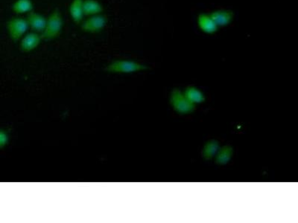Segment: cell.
<instances>
[{
  "mask_svg": "<svg viewBox=\"0 0 298 223\" xmlns=\"http://www.w3.org/2000/svg\"><path fill=\"white\" fill-rule=\"evenodd\" d=\"M63 27V20L59 10L56 9L47 18L45 29L42 32V39L53 40L60 35Z\"/></svg>",
  "mask_w": 298,
  "mask_h": 223,
  "instance_id": "obj_1",
  "label": "cell"
},
{
  "mask_svg": "<svg viewBox=\"0 0 298 223\" xmlns=\"http://www.w3.org/2000/svg\"><path fill=\"white\" fill-rule=\"evenodd\" d=\"M169 102L174 110L181 115L193 113L196 110V105L190 101L184 95V93L178 89H174L170 94Z\"/></svg>",
  "mask_w": 298,
  "mask_h": 223,
  "instance_id": "obj_2",
  "label": "cell"
},
{
  "mask_svg": "<svg viewBox=\"0 0 298 223\" xmlns=\"http://www.w3.org/2000/svg\"><path fill=\"white\" fill-rule=\"evenodd\" d=\"M149 69L146 65L132 60H119L112 62L106 67V71L113 73H132Z\"/></svg>",
  "mask_w": 298,
  "mask_h": 223,
  "instance_id": "obj_3",
  "label": "cell"
},
{
  "mask_svg": "<svg viewBox=\"0 0 298 223\" xmlns=\"http://www.w3.org/2000/svg\"><path fill=\"white\" fill-rule=\"evenodd\" d=\"M29 29L27 20L21 17H14L7 23V29L10 38L14 42L21 40Z\"/></svg>",
  "mask_w": 298,
  "mask_h": 223,
  "instance_id": "obj_4",
  "label": "cell"
},
{
  "mask_svg": "<svg viewBox=\"0 0 298 223\" xmlns=\"http://www.w3.org/2000/svg\"><path fill=\"white\" fill-rule=\"evenodd\" d=\"M107 24V17L98 14V15L91 16L83 22L82 24V29L83 32L88 33H99L106 27Z\"/></svg>",
  "mask_w": 298,
  "mask_h": 223,
  "instance_id": "obj_5",
  "label": "cell"
},
{
  "mask_svg": "<svg viewBox=\"0 0 298 223\" xmlns=\"http://www.w3.org/2000/svg\"><path fill=\"white\" fill-rule=\"evenodd\" d=\"M42 40L41 35L37 32L26 34L20 41V48L24 52L33 51L41 44Z\"/></svg>",
  "mask_w": 298,
  "mask_h": 223,
  "instance_id": "obj_6",
  "label": "cell"
},
{
  "mask_svg": "<svg viewBox=\"0 0 298 223\" xmlns=\"http://www.w3.org/2000/svg\"><path fill=\"white\" fill-rule=\"evenodd\" d=\"M211 17L218 27L228 26L234 20V14L228 10H218L210 14Z\"/></svg>",
  "mask_w": 298,
  "mask_h": 223,
  "instance_id": "obj_7",
  "label": "cell"
},
{
  "mask_svg": "<svg viewBox=\"0 0 298 223\" xmlns=\"http://www.w3.org/2000/svg\"><path fill=\"white\" fill-rule=\"evenodd\" d=\"M198 24L202 32L212 35L218 31V27L211 17L210 14H200L198 17Z\"/></svg>",
  "mask_w": 298,
  "mask_h": 223,
  "instance_id": "obj_8",
  "label": "cell"
},
{
  "mask_svg": "<svg viewBox=\"0 0 298 223\" xmlns=\"http://www.w3.org/2000/svg\"><path fill=\"white\" fill-rule=\"evenodd\" d=\"M29 23V28L35 31V32H41L42 33L45 29L46 25H47V20L44 16L38 13L32 12L29 13L27 19H26Z\"/></svg>",
  "mask_w": 298,
  "mask_h": 223,
  "instance_id": "obj_9",
  "label": "cell"
},
{
  "mask_svg": "<svg viewBox=\"0 0 298 223\" xmlns=\"http://www.w3.org/2000/svg\"><path fill=\"white\" fill-rule=\"evenodd\" d=\"M83 1L84 0H72L69 6V14L74 23H80L83 20L84 10H83Z\"/></svg>",
  "mask_w": 298,
  "mask_h": 223,
  "instance_id": "obj_10",
  "label": "cell"
},
{
  "mask_svg": "<svg viewBox=\"0 0 298 223\" xmlns=\"http://www.w3.org/2000/svg\"><path fill=\"white\" fill-rule=\"evenodd\" d=\"M234 155V148L231 146H224L220 147L218 153L215 156V163L220 165L229 163Z\"/></svg>",
  "mask_w": 298,
  "mask_h": 223,
  "instance_id": "obj_11",
  "label": "cell"
},
{
  "mask_svg": "<svg viewBox=\"0 0 298 223\" xmlns=\"http://www.w3.org/2000/svg\"><path fill=\"white\" fill-rule=\"evenodd\" d=\"M83 10L85 15L94 16L101 14L104 8L97 0H84Z\"/></svg>",
  "mask_w": 298,
  "mask_h": 223,
  "instance_id": "obj_12",
  "label": "cell"
},
{
  "mask_svg": "<svg viewBox=\"0 0 298 223\" xmlns=\"http://www.w3.org/2000/svg\"><path fill=\"white\" fill-rule=\"evenodd\" d=\"M185 97L193 104L203 103L206 100L204 94L199 89L195 87H189L186 88L184 92Z\"/></svg>",
  "mask_w": 298,
  "mask_h": 223,
  "instance_id": "obj_13",
  "label": "cell"
},
{
  "mask_svg": "<svg viewBox=\"0 0 298 223\" xmlns=\"http://www.w3.org/2000/svg\"><path fill=\"white\" fill-rule=\"evenodd\" d=\"M220 148V144L216 140H211L203 146L202 150V157L205 160L209 161L213 159L218 153Z\"/></svg>",
  "mask_w": 298,
  "mask_h": 223,
  "instance_id": "obj_14",
  "label": "cell"
},
{
  "mask_svg": "<svg viewBox=\"0 0 298 223\" xmlns=\"http://www.w3.org/2000/svg\"><path fill=\"white\" fill-rule=\"evenodd\" d=\"M12 11L17 14H26L33 11L34 5L32 0H17L12 5Z\"/></svg>",
  "mask_w": 298,
  "mask_h": 223,
  "instance_id": "obj_15",
  "label": "cell"
},
{
  "mask_svg": "<svg viewBox=\"0 0 298 223\" xmlns=\"http://www.w3.org/2000/svg\"><path fill=\"white\" fill-rule=\"evenodd\" d=\"M9 137L8 133L4 130H0V149L3 148L8 144Z\"/></svg>",
  "mask_w": 298,
  "mask_h": 223,
  "instance_id": "obj_16",
  "label": "cell"
}]
</instances>
